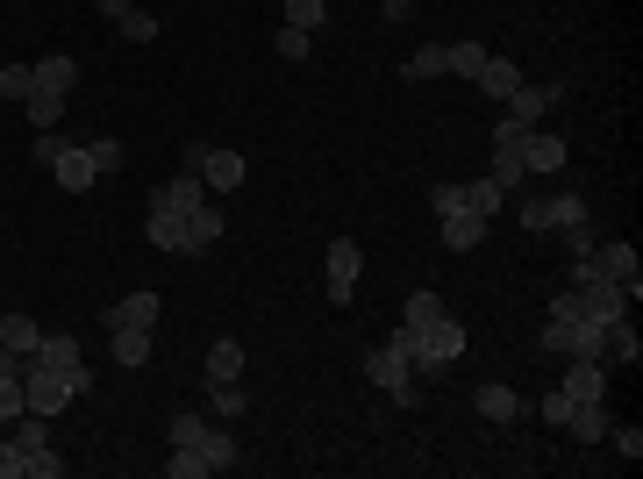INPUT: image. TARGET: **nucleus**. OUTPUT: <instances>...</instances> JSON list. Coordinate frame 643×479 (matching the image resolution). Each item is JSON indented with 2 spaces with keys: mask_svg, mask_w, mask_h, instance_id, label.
I'll return each instance as SVG.
<instances>
[{
  "mask_svg": "<svg viewBox=\"0 0 643 479\" xmlns=\"http://www.w3.org/2000/svg\"><path fill=\"white\" fill-rule=\"evenodd\" d=\"M365 380H372L379 394H393L401 408H415V401H422L415 394V358H408V337H401V329H393L379 351H365Z\"/></svg>",
  "mask_w": 643,
  "mask_h": 479,
  "instance_id": "nucleus-1",
  "label": "nucleus"
},
{
  "mask_svg": "<svg viewBox=\"0 0 643 479\" xmlns=\"http://www.w3.org/2000/svg\"><path fill=\"white\" fill-rule=\"evenodd\" d=\"M465 322L451 316V308H443L436 322H422L415 337H408V358H415V372H443V365H457V358H465Z\"/></svg>",
  "mask_w": 643,
  "mask_h": 479,
  "instance_id": "nucleus-2",
  "label": "nucleus"
},
{
  "mask_svg": "<svg viewBox=\"0 0 643 479\" xmlns=\"http://www.w3.org/2000/svg\"><path fill=\"white\" fill-rule=\"evenodd\" d=\"M558 100H565V79H544V86H515V94L508 100H500V108H508V115H500V123H494V143H508V137H523V129H536V123H544V115L550 108H558Z\"/></svg>",
  "mask_w": 643,
  "mask_h": 479,
  "instance_id": "nucleus-3",
  "label": "nucleus"
},
{
  "mask_svg": "<svg viewBox=\"0 0 643 479\" xmlns=\"http://www.w3.org/2000/svg\"><path fill=\"white\" fill-rule=\"evenodd\" d=\"M14 444H22V466H29V479H65V458L51 451V415L22 408V415H14Z\"/></svg>",
  "mask_w": 643,
  "mask_h": 479,
  "instance_id": "nucleus-4",
  "label": "nucleus"
},
{
  "mask_svg": "<svg viewBox=\"0 0 643 479\" xmlns=\"http://www.w3.org/2000/svg\"><path fill=\"white\" fill-rule=\"evenodd\" d=\"M322 273H329V301H336V308H350V301H358V273H365V251L350 244V236H336V244H329V258H322Z\"/></svg>",
  "mask_w": 643,
  "mask_h": 479,
  "instance_id": "nucleus-5",
  "label": "nucleus"
},
{
  "mask_svg": "<svg viewBox=\"0 0 643 479\" xmlns=\"http://www.w3.org/2000/svg\"><path fill=\"white\" fill-rule=\"evenodd\" d=\"M201 201H208L201 172H172V179H165L158 193H150V215H179V222H187V215H193V207H201Z\"/></svg>",
  "mask_w": 643,
  "mask_h": 479,
  "instance_id": "nucleus-6",
  "label": "nucleus"
},
{
  "mask_svg": "<svg viewBox=\"0 0 643 479\" xmlns=\"http://www.w3.org/2000/svg\"><path fill=\"white\" fill-rule=\"evenodd\" d=\"M593 265H601V279H615L622 294H643V258H636V244H593Z\"/></svg>",
  "mask_w": 643,
  "mask_h": 479,
  "instance_id": "nucleus-7",
  "label": "nucleus"
},
{
  "mask_svg": "<svg viewBox=\"0 0 643 479\" xmlns=\"http://www.w3.org/2000/svg\"><path fill=\"white\" fill-rule=\"evenodd\" d=\"M515 151H523V172H565L572 143L550 137V129H523V137H515Z\"/></svg>",
  "mask_w": 643,
  "mask_h": 479,
  "instance_id": "nucleus-8",
  "label": "nucleus"
},
{
  "mask_svg": "<svg viewBox=\"0 0 643 479\" xmlns=\"http://www.w3.org/2000/svg\"><path fill=\"white\" fill-rule=\"evenodd\" d=\"M94 8H101V22H115L129 43H150V36H158V14L136 8V0H94Z\"/></svg>",
  "mask_w": 643,
  "mask_h": 479,
  "instance_id": "nucleus-9",
  "label": "nucleus"
},
{
  "mask_svg": "<svg viewBox=\"0 0 643 479\" xmlns=\"http://www.w3.org/2000/svg\"><path fill=\"white\" fill-rule=\"evenodd\" d=\"M601 386H608V365H593V358H565V380H558V394L572 401H601Z\"/></svg>",
  "mask_w": 643,
  "mask_h": 479,
  "instance_id": "nucleus-10",
  "label": "nucleus"
},
{
  "mask_svg": "<svg viewBox=\"0 0 643 479\" xmlns=\"http://www.w3.org/2000/svg\"><path fill=\"white\" fill-rule=\"evenodd\" d=\"M436 222H443V251H479L486 230H494V222L472 215V207H451V215H436Z\"/></svg>",
  "mask_w": 643,
  "mask_h": 479,
  "instance_id": "nucleus-11",
  "label": "nucleus"
},
{
  "mask_svg": "<svg viewBox=\"0 0 643 479\" xmlns=\"http://www.w3.org/2000/svg\"><path fill=\"white\" fill-rule=\"evenodd\" d=\"M150 322H158V294H150V287L107 301V329H150Z\"/></svg>",
  "mask_w": 643,
  "mask_h": 479,
  "instance_id": "nucleus-12",
  "label": "nucleus"
},
{
  "mask_svg": "<svg viewBox=\"0 0 643 479\" xmlns=\"http://www.w3.org/2000/svg\"><path fill=\"white\" fill-rule=\"evenodd\" d=\"M243 179H251L243 151H208V164H201V187H208V193H236Z\"/></svg>",
  "mask_w": 643,
  "mask_h": 479,
  "instance_id": "nucleus-13",
  "label": "nucleus"
},
{
  "mask_svg": "<svg viewBox=\"0 0 643 479\" xmlns=\"http://www.w3.org/2000/svg\"><path fill=\"white\" fill-rule=\"evenodd\" d=\"M51 179H57L65 193H86L101 172H94V158H86V143H65V151H57V164H51Z\"/></svg>",
  "mask_w": 643,
  "mask_h": 479,
  "instance_id": "nucleus-14",
  "label": "nucleus"
},
{
  "mask_svg": "<svg viewBox=\"0 0 643 479\" xmlns=\"http://www.w3.org/2000/svg\"><path fill=\"white\" fill-rule=\"evenodd\" d=\"M457 201H465L472 215H486V222H494V215H500V201H508V187H500L494 172H479V179H457Z\"/></svg>",
  "mask_w": 643,
  "mask_h": 479,
  "instance_id": "nucleus-15",
  "label": "nucleus"
},
{
  "mask_svg": "<svg viewBox=\"0 0 643 479\" xmlns=\"http://www.w3.org/2000/svg\"><path fill=\"white\" fill-rule=\"evenodd\" d=\"M472 86H479L486 100H508L515 86H523V65H515V57H486V65L472 72Z\"/></svg>",
  "mask_w": 643,
  "mask_h": 479,
  "instance_id": "nucleus-16",
  "label": "nucleus"
},
{
  "mask_svg": "<svg viewBox=\"0 0 643 479\" xmlns=\"http://www.w3.org/2000/svg\"><path fill=\"white\" fill-rule=\"evenodd\" d=\"M472 408H479L486 423H523V401H515V386H500V380H486L479 394H472Z\"/></svg>",
  "mask_w": 643,
  "mask_h": 479,
  "instance_id": "nucleus-17",
  "label": "nucleus"
},
{
  "mask_svg": "<svg viewBox=\"0 0 643 479\" xmlns=\"http://www.w3.org/2000/svg\"><path fill=\"white\" fill-rule=\"evenodd\" d=\"M451 72V43H422L415 57H401V79L408 86H422V79H443Z\"/></svg>",
  "mask_w": 643,
  "mask_h": 479,
  "instance_id": "nucleus-18",
  "label": "nucleus"
},
{
  "mask_svg": "<svg viewBox=\"0 0 643 479\" xmlns=\"http://www.w3.org/2000/svg\"><path fill=\"white\" fill-rule=\"evenodd\" d=\"M601 329H608V365H636V358H643V337H636L630 316H615V322H601Z\"/></svg>",
  "mask_w": 643,
  "mask_h": 479,
  "instance_id": "nucleus-19",
  "label": "nucleus"
},
{
  "mask_svg": "<svg viewBox=\"0 0 643 479\" xmlns=\"http://www.w3.org/2000/svg\"><path fill=\"white\" fill-rule=\"evenodd\" d=\"M150 251H172V258H193V244H187V222L179 215H150Z\"/></svg>",
  "mask_w": 643,
  "mask_h": 479,
  "instance_id": "nucleus-20",
  "label": "nucleus"
},
{
  "mask_svg": "<svg viewBox=\"0 0 643 479\" xmlns=\"http://www.w3.org/2000/svg\"><path fill=\"white\" fill-rule=\"evenodd\" d=\"M201 451H208V466H214V472H229V466H243V444H236V429H229V423H222V429H214V423H208V437H201Z\"/></svg>",
  "mask_w": 643,
  "mask_h": 479,
  "instance_id": "nucleus-21",
  "label": "nucleus"
},
{
  "mask_svg": "<svg viewBox=\"0 0 643 479\" xmlns=\"http://www.w3.org/2000/svg\"><path fill=\"white\" fill-rule=\"evenodd\" d=\"M36 86L43 94H72L80 86V57H36Z\"/></svg>",
  "mask_w": 643,
  "mask_h": 479,
  "instance_id": "nucleus-22",
  "label": "nucleus"
},
{
  "mask_svg": "<svg viewBox=\"0 0 643 479\" xmlns=\"http://www.w3.org/2000/svg\"><path fill=\"white\" fill-rule=\"evenodd\" d=\"M222 222H229V215H222V201H201V207L187 215V244H193V251H208L214 236H222Z\"/></svg>",
  "mask_w": 643,
  "mask_h": 479,
  "instance_id": "nucleus-23",
  "label": "nucleus"
},
{
  "mask_svg": "<svg viewBox=\"0 0 643 479\" xmlns=\"http://www.w3.org/2000/svg\"><path fill=\"white\" fill-rule=\"evenodd\" d=\"M436 316H443V294L436 287H415V294H408V308H401V337H415V329L436 322Z\"/></svg>",
  "mask_w": 643,
  "mask_h": 479,
  "instance_id": "nucleus-24",
  "label": "nucleus"
},
{
  "mask_svg": "<svg viewBox=\"0 0 643 479\" xmlns=\"http://www.w3.org/2000/svg\"><path fill=\"white\" fill-rule=\"evenodd\" d=\"M544 222H550V230H587V201H579V193H550V201H544Z\"/></svg>",
  "mask_w": 643,
  "mask_h": 479,
  "instance_id": "nucleus-25",
  "label": "nucleus"
},
{
  "mask_svg": "<svg viewBox=\"0 0 643 479\" xmlns=\"http://www.w3.org/2000/svg\"><path fill=\"white\" fill-rule=\"evenodd\" d=\"M565 429H572L579 444H601L608 437V408H601V401H579V408L565 415Z\"/></svg>",
  "mask_w": 643,
  "mask_h": 479,
  "instance_id": "nucleus-26",
  "label": "nucleus"
},
{
  "mask_svg": "<svg viewBox=\"0 0 643 479\" xmlns=\"http://www.w3.org/2000/svg\"><path fill=\"white\" fill-rule=\"evenodd\" d=\"M222 380H243V343L236 337H222L208 351V386H222Z\"/></svg>",
  "mask_w": 643,
  "mask_h": 479,
  "instance_id": "nucleus-27",
  "label": "nucleus"
},
{
  "mask_svg": "<svg viewBox=\"0 0 643 479\" xmlns=\"http://www.w3.org/2000/svg\"><path fill=\"white\" fill-rule=\"evenodd\" d=\"M243 408H251V394H243V380H222V386H208V415H222V423H236Z\"/></svg>",
  "mask_w": 643,
  "mask_h": 479,
  "instance_id": "nucleus-28",
  "label": "nucleus"
},
{
  "mask_svg": "<svg viewBox=\"0 0 643 479\" xmlns=\"http://www.w3.org/2000/svg\"><path fill=\"white\" fill-rule=\"evenodd\" d=\"M115 365H150V329H115Z\"/></svg>",
  "mask_w": 643,
  "mask_h": 479,
  "instance_id": "nucleus-29",
  "label": "nucleus"
},
{
  "mask_svg": "<svg viewBox=\"0 0 643 479\" xmlns=\"http://www.w3.org/2000/svg\"><path fill=\"white\" fill-rule=\"evenodd\" d=\"M22 115H29V129H57V115H65V94H43V86H36V94L22 100Z\"/></svg>",
  "mask_w": 643,
  "mask_h": 479,
  "instance_id": "nucleus-30",
  "label": "nucleus"
},
{
  "mask_svg": "<svg viewBox=\"0 0 643 479\" xmlns=\"http://www.w3.org/2000/svg\"><path fill=\"white\" fill-rule=\"evenodd\" d=\"M0 343H8V351H36V343H43V329L36 322H29V316H0Z\"/></svg>",
  "mask_w": 643,
  "mask_h": 479,
  "instance_id": "nucleus-31",
  "label": "nucleus"
},
{
  "mask_svg": "<svg viewBox=\"0 0 643 479\" xmlns=\"http://www.w3.org/2000/svg\"><path fill=\"white\" fill-rule=\"evenodd\" d=\"M29 358H43V365H57V372H65V365H80V337H65V329H57V337H43Z\"/></svg>",
  "mask_w": 643,
  "mask_h": 479,
  "instance_id": "nucleus-32",
  "label": "nucleus"
},
{
  "mask_svg": "<svg viewBox=\"0 0 643 479\" xmlns=\"http://www.w3.org/2000/svg\"><path fill=\"white\" fill-rule=\"evenodd\" d=\"M201 437H208V415L179 408V415H172V451H201Z\"/></svg>",
  "mask_w": 643,
  "mask_h": 479,
  "instance_id": "nucleus-33",
  "label": "nucleus"
},
{
  "mask_svg": "<svg viewBox=\"0 0 643 479\" xmlns=\"http://www.w3.org/2000/svg\"><path fill=\"white\" fill-rule=\"evenodd\" d=\"M486 172H494L508 193H515V179H529V172H523V151H515V137H508V143H494V164H486Z\"/></svg>",
  "mask_w": 643,
  "mask_h": 479,
  "instance_id": "nucleus-34",
  "label": "nucleus"
},
{
  "mask_svg": "<svg viewBox=\"0 0 643 479\" xmlns=\"http://www.w3.org/2000/svg\"><path fill=\"white\" fill-rule=\"evenodd\" d=\"M322 22H329V0H286V29H308L315 36Z\"/></svg>",
  "mask_w": 643,
  "mask_h": 479,
  "instance_id": "nucleus-35",
  "label": "nucleus"
},
{
  "mask_svg": "<svg viewBox=\"0 0 643 479\" xmlns=\"http://www.w3.org/2000/svg\"><path fill=\"white\" fill-rule=\"evenodd\" d=\"M36 94V65H0V100H29Z\"/></svg>",
  "mask_w": 643,
  "mask_h": 479,
  "instance_id": "nucleus-36",
  "label": "nucleus"
},
{
  "mask_svg": "<svg viewBox=\"0 0 643 479\" xmlns=\"http://www.w3.org/2000/svg\"><path fill=\"white\" fill-rule=\"evenodd\" d=\"M486 57H494L486 43H451V79H472V72L486 65Z\"/></svg>",
  "mask_w": 643,
  "mask_h": 479,
  "instance_id": "nucleus-37",
  "label": "nucleus"
},
{
  "mask_svg": "<svg viewBox=\"0 0 643 479\" xmlns=\"http://www.w3.org/2000/svg\"><path fill=\"white\" fill-rule=\"evenodd\" d=\"M201 472H214L208 451H172V458H165V479H201Z\"/></svg>",
  "mask_w": 643,
  "mask_h": 479,
  "instance_id": "nucleus-38",
  "label": "nucleus"
},
{
  "mask_svg": "<svg viewBox=\"0 0 643 479\" xmlns=\"http://www.w3.org/2000/svg\"><path fill=\"white\" fill-rule=\"evenodd\" d=\"M29 401H22V372H0V423H14Z\"/></svg>",
  "mask_w": 643,
  "mask_h": 479,
  "instance_id": "nucleus-39",
  "label": "nucleus"
},
{
  "mask_svg": "<svg viewBox=\"0 0 643 479\" xmlns=\"http://www.w3.org/2000/svg\"><path fill=\"white\" fill-rule=\"evenodd\" d=\"M86 158H94V172H122V158H129V151H122L115 137H94V143H86Z\"/></svg>",
  "mask_w": 643,
  "mask_h": 479,
  "instance_id": "nucleus-40",
  "label": "nucleus"
},
{
  "mask_svg": "<svg viewBox=\"0 0 643 479\" xmlns=\"http://www.w3.org/2000/svg\"><path fill=\"white\" fill-rule=\"evenodd\" d=\"M280 57H286V65L315 57V36H308V29H280Z\"/></svg>",
  "mask_w": 643,
  "mask_h": 479,
  "instance_id": "nucleus-41",
  "label": "nucleus"
},
{
  "mask_svg": "<svg viewBox=\"0 0 643 479\" xmlns=\"http://www.w3.org/2000/svg\"><path fill=\"white\" fill-rule=\"evenodd\" d=\"M608 444H615V458H643V429H636V423L608 429Z\"/></svg>",
  "mask_w": 643,
  "mask_h": 479,
  "instance_id": "nucleus-42",
  "label": "nucleus"
},
{
  "mask_svg": "<svg viewBox=\"0 0 643 479\" xmlns=\"http://www.w3.org/2000/svg\"><path fill=\"white\" fill-rule=\"evenodd\" d=\"M29 466H22V444L14 437H0V479H22Z\"/></svg>",
  "mask_w": 643,
  "mask_h": 479,
  "instance_id": "nucleus-43",
  "label": "nucleus"
},
{
  "mask_svg": "<svg viewBox=\"0 0 643 479\" xmlns=\"http://www.w3.org/2000/svg\"><path fill=\"white\" fill-rule=\"evenodd\" d=\"M57 151H65V137H51V129H36V164H43V172H51V164H57Z\"/></svg>",
  "mask_w": 643,
  "mask_h": 479,
  "instance_id": "nucleus-44",
  "label": "nucleus"
},
{
  "mask_svg": "<svg viewBox=\"0 0 643 479\" xmlns=\"http://www.w3.org/2000/svg\"><path fill=\"white\" fill-rule=\"evenodd\" d=\"M565 415H572V401H565L558 386H550V394H544V423H558V429H565Z\"/></svg>",
  "mask_w": 643,
  "mask_h": 479,
  "instance_id": "nucleus-45",
  "label": "nucleus"
},
{
  "mask_svg": "<svg viewBox=\"0 0 643 479\" xmlns=\"http://www.w3.org/2000/svg\"><path fill=\"white\" fill-rule=\"evenodd\" d=\"M208 151H214V143H201V137H193V143H187V158H179V172H201V164H208Z\"/></svg>",
  "mask_w": 643,
  "mask_h": 479,
  "instance_id": "nucleus-46",
  "label": "nucleus"
}]
</instances>
